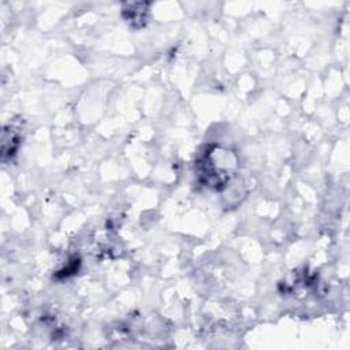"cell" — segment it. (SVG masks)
<instances>
[{"label": "cell", "instance_id": "1", "mask_svg": "<svg viewBox=\"0 0 350 350\" xmlns=\"http://www.w3.org/2000/svg\"><path fill=\"white\" fill-rule=\"evenodd\" d=\"M200 179L212 189H221L227 185L237 170L235 154L223 146L212 145L197 163Z\"/></svg>", "mask_w": 350, "mask_h": 350}]
</instances>
